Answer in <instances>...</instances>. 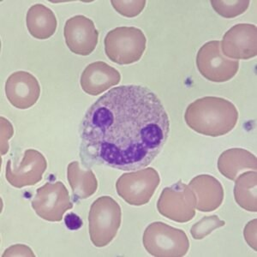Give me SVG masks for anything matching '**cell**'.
I'll use <instances>...</instances> for the list:
<instances>
[{"instance_id":"7a4b0ae2","label":"cell","mask_w":257,"mask_h":257,"mask_svg":"<svg viewBox=\"0 0 257 257\" xmlns=\"http://www.w3.org/2000/svg\"><path fill=\"white\" fill-rule=\"evenodd\" d=\"M184 119L194 132L217 138L225 136L235 128L238 120V111L228 99L203 97L188 105Z\"/></svg>"},{"instance_id":"5bb4252c","label":"cell","mask_w":257,"mask_h":257,"mask_svg":"<svg viewBox=\"0 0 257 257\" xmlns=\"http://www.w3.org/2000/svg\"><path fill=\"white\" fill-rule=\"evenodd\" d=\"M119 71L105 62L97 61L88 64L82 72L80 83L82 90L89 95H99L118 84Z\"/></svg>"},{"instance_id":"44dd1931","label":"cell","mask_w":257,"mask_h":257,"mask_svg":"<svg viewBox=\"0 0 257 257\" xmlns=\"http://www.w3.org/2000/svg\"><path fill=\"white\" fill-rule=\"evenodd\" d=\"M225 225V221L221 220L217 215L203 217L200 221L193 225L190 229V233L196 240L203 239L214 230Z\"/></svg>"},{"instance_id":"7c38bea8","label":"cell","mask_w":257,"mask_h":257,"mask_svg":"<svg viewBox=\"0 0 257 257\" xmlns=\"http://www.w3.org/2000/svg\"><path fill=\"white\" fill-rule=\"evenodd\" d=\"M64 35L68 48L76 55H89L98 44L99 32L94 22L84 16H75L68 19Z\"/></svg>"},{"instance_id":"52a82bcc","label":"cell","mask_w":257,"mask_h":257,"mask_svg":"<svg viewBox=\"0 0 257 257\" xmlns=\"http://www.w3.org/2000/svg\"><path fill=\"white\" fill-rule=\"evenodd\" d=\"M196 66L204 78L213 82L232 79L239 69V62L228 59L221 52L220 41H208L196 55Z\"/></svg>"},{"instance_id":"5b68a950","label":"cell","mask_w":257,"mask_h":257,"mask_svg":"<svg viewBox=\"0 0 257 257\" xmlns=\"http://www.w3.org/2000/svg\"><path fill=\"white\" fill-rule=\"evenodd\" d=\"M143 242L147 251L156 257L184 256L190 248V241L183 230L161 221L146 228Z\"/></svg>"},{"instance_id":"9a60e30c","label":"cell","mask_w":257,"mask_h":257,"mask_svg":"<svg viewBox=\"0 0 257 257\" xmlns=\"http://www.w3.org/2000/svg\"><path fill=\"white\" fill-rule=\"evenodd\" d=\"M189 186L196 196V209L200 212H212L222 204L224 189L220 182L213 176H196Z\"/></svg>"},{"instance_id":"2e32d148","label":"cell","mask_w":257,"mask_h":257,"mask_svg":"<svg viewBox=\"0 0 257 257\" xmlns=\"http://www.w3.org/2000/svg\"><path fill=\"white\" fill-rule=\"evenodd\" d=\"M217 167L223 176L235 181L243 171L256 170L257 159L246 149H230L220 155Z\"/></svg>"},{"instance_id":"3957f363","label":"cell","mask_w":257,"mask_h":257,"mask_svg":"<svg viewBox=\"0 0 257 257\" xmlns=\"http://www.w3.org/2000/svg\"><path fill=\"white\" fill-rule=\"evenodd\" d=\"M122 220L119 204L111 196H101L91 205L88 214L91 242L97 248L108 245L115 238Z\"/></svg>"},{"instance_id":"ffe728a7","label":"cell","mask_w":257,"mask_h":257,"mask_svg":"<svg viewBox=\"0 0 257 257\" xmlns=\"http://www.w3.org/2000/svg\"><path fill=\"white\" fill-rule=\"evenodd\" d=\"M213 9L223 18H234L242 15L247 11L249 6L248 0H212L210 2Z\"/></svg>"},{"instance_id":"8fae6325","label":"cell","mask_w":257,"mask_h":257,"mask_svg":"<svg viewBox=\"0 0 257 257\" xmlns=\"http://www.w3.org/2000/svg\"><path fill=\"white\" fill-rule=\"evenodd\" d=\"M222 53L233 60L252 59L257 55V29L254 24H239L231 28L220 42Z\"/></svg>"},{"instance_id":"603a6c76","label":"cell","mask_w":257,"mask_h":257,"mask_svg":"<svg viewBox=\"0 0 257 257\" xmlns=\"http://www.w3.org/2000/svg\"><path fill=\"white\" fill-rule=\"evenodd\" d=\"M12 135H13V127L12 123L5 117H1V141H3L6 138L4 144H1V155H6V153L8 152V149H9L8 140L12 138Z\"/></svg>"},{"instance_id":"ba28073f","label":"cell","mask_w":257,"mask_h":257,"mask_svg":"<svg viewBox=\"0 0 257 257\" xmlns=\"http://www.w3.org/2000/svg\"><path fill=\"white\" fill-rule=\"evenodd\" d=\"M157 209L161 215L178 223L190 221L196 215V196L187 184L178 182L161 192Z\"/></svg>"},{"instance_id":"7402d4cb","label":"cell","mask_w":257,"mask_h":257,"mask_svg":"<svg viewBox=\"0 0 257 257\" xmlns=\"http://www.w3.org/2000/svg\"><path fill=\"white\" fill-rule=\"evenodd\" d=\"M111 6L120 15L126 18H135L140 15L146 6L145 0L141 1H117L112 0Z\"/></svg>"},{"instance_id":"277c9868","label":"cell","mask_w":257,"mask_h":257,"mask_svg":"<svg viewBox=\"0 0 257 257\" xmlns=\"http://www.w3.org/2000/svg\"><path fill=\"white\" fill-rule=\"evenodd\" d=\"M105 53L111 62L120 64L139 61L146 50L144 33L136 27H118L105 35Z\"/></svg>"},{"instance_id":"e0dca14e","label":"cell","mask_w":257,"mask_h":257,"mask_svg":"<svg viewBox=\"0 0 257 257\" xmlns=\"http://www.w3.org/2000/svg\"><path fill=\"white\" fill-rule=\"evenodd\" d=\"M28 30L33 37L47 40L52 37L57 30V18L52 10L41 4L31 6L26 17Z\"/></svg>"},{"instance_id":"6da1fadb","label":"cell","mask_w":257,"mask_h":257,"mask_svg":"<svg viewBox=\"0 0 257 257\" xmlns=\"http://www.w3.org/2000/svg\"><path fill=\"white\" fill-rule=\"evenodd\" d=\"M169 133L168 114L152 90L140 85L112 88L91 105L82 119V166L143 169L162 151Z\"/></svg>"},{"instance_id":"30bf717a","label":"cell","mask_w":257,"mask_h":257,"mask_svg":"<svg viewBox=\"0 0 257 257\" xmlns=\"http://www.w3.org/2000/svg\"><path fill=\"white\" fill-rule=\"evenodd\" d=\"M44 155L35 149H27L20 163L9 160L6 165V178L15 188L32 186L41 181L47 170Z\"/></svg>"},{"instance_id":"d4e9b609","label":"cell","mask_w":257,"mask_h":257,"mask_svg":"<svg viewBox=\"0 0 257 257\" xmlns=\"http://www.w3.org/2000/svg\"><path fill=\"white\" fill-rule=\"evenodd\" d=\"M3 256H35L31 248L24 244H16L7 248Z\"/></svg>"},{"instance_id":"cb8c5ba5","label":"cell","mask_w":257,"mask_h":257,"mask_svg":"<svg viewBox=\"0 0 257 257\" xmlns=\"http://www.w3.org/2000/svg\"><path fill=\"white\" fill-rule=\"evenodd\" d=\"M256 223V219L249 221L244 227V231H243V235H244L246 242H248V245L250 246L254 250L257 249Z\"/></svg>"},{"instance_id":"4fadbf2b","label":"cell","mask_w":257,"mask_h":257,"mask_svg":"<svg viewBox=\"0 0 257 257\" xmlns=\"http://www.w3.org/2000/svg\"><path fill=\"white\" fill-rule=\"evenodd\" d=\"M5 90L9 102L21 110L30 108L41 95L38 80L24 70L14 72L8 77Z\"/></svg>"},{"instance_id":"9c48e42d","label":"cell","mask_w":257,"mask_h":257,"mask_svg":"<svg viewBox=\"0 0 257 257\" xmlns=\"http://www.w3.org/2000/svg\"><path fill=\"white\" fill-rule=\"evenodd\" d=\"M31 205L40 218L50 222L61 221L64 213L73 208L69 191L60 181L39 188Z\"/></svg>"},{"instance_id":"ac0fdd59","label":"cell","mask_w":257,"mask_h":257,"mask_svg":"<svg viewBox=\"0 0 257 257\" xmlns=\"http://www.w3.org/2000/svg\"><path fill=\"white\" fill-rule=\"evenodd\" d=\"M67 178L72 190L73 201L79 202L88 198L96 192L98 181L90 169H83L78 161L70 162L67 168Z\"/></svg>"},{"instance_id":"484cf974","label":"cell","mask_w":257,"mask_h":257,"mask_svg":"<svg viewBox=\"0 0 257 257\" xmlns=\"http://www.w3.org/2000/svg\"><path fill=\"white\" fill-rule=\"evenodd\" d=\"M64 223L66 227L70 231H76L82 227L83 221L77 214L74 213H68L66 216L64 217Z\"/></svg>"},{"instance_id":"8992f818","label":"cell","mask_w":257,"mask_h":257,"mask_svg":"<svg viewBox=\"0 0 257 257\" xmlns=\"http://www.w3.org/2000/svg\"><path fill=\"white\" fill-rule=\"evenodd\" d=\"M160 183L158 172L149 167L123 174L117 179L116 190L128 204L138 207L149 203Z\"/></svg>"},{"instance_id":"d6986e66","label":"cell","mask_w":257,"mask_h":257,"mask_svg":"<svg viewBox=\"0 0 257 257\" xmlns=\"http://www.w3.org/2000/svg\"><path fill=\"white\" fill-rule=\"evenodd\" d=\"M234 197L241 208L248 212H257V173L247 172L238 176L235 180Z\"/></svg>"}]
</instances>
